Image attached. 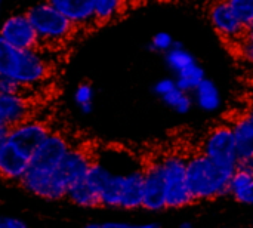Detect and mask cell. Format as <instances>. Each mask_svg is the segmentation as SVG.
Listing matches in <instances>:
<instances>
[{
	"mask_svg": "<svg viewBox=\"0 0 253 228\" xmlns=\"http://www.w3.org/2000/svg\"><path fill=\"white\" fill-rule=\"evenodd\" d=\"M50 132L44 122L33 117L10 128L0 150V178L19 184L30 168L33 154Z\"/></svg>",
	"mask_w": 253,
	"mask_h": 228,
	"instance_id": "6da1fadb",
	"label": "cell"
},
{
	"mask_svg": "<svg viewBox=\"0 0 253 228\" xmlns=\"http://www.w3.org/2000/svg\"><path fill=\"white\" fill-rule=\"evenodd\" d=\"M50 74L42 49H16L0 39V76L9 77L22 88L40 85Z\"/></svg>",
	"mask_w": 253,
	"mask_h": 228,
	"instance_id": "7a4b0ae2",
	"label": "cell"
},
{
	"mask_svg": "<svg viewBox=\"0 0 253 228\" xmlns=\"http://www.w3.org/2000/svg\"><path fill=\"white\" fill-rule=\"evenodd\" d=\"M231 175L202 153L187 159V184L194 202L230 194Z\"/></svg>",
	"mask_w": 253,
	"mask_h": 228,
	"instance_id": "3957f363",
	"label": "cell"
},
{
	"mask_svg": "<svg viewBox=\"0 0 253 228\" xmlns=\"http://www.w3.org/2000/svg\"><path fill=\"white\" fill-rule=\"evenodd\" d=\"M25 15L39 36L42 49L44 46H58L64 43L76 31V27L49 1H40L30 6L25 10Z\"/></svg>",
	"mask_w": 253,
	"mask_h": 228,
	"instance_id": "277c9868",
	"label": "cell"
},
{
	"mask_svg": "<svg viewBox=\"0 0 253 228\" xmlns=\"http://www.w3.org/2000/svg\"><path fill=\"white\" fill-rule=\"evenodd\" d=\"M166 208L179 209L194 202L187 184V159L178 154H169L162 160Z\"/></svg>",
	"mask_w": 253,
	"mask_h": 228,
	"instance_id": "5b68a950",
	"label": "cell"
},
{
	"mask_svg": "<svg viewBox=\"0 0 253 228\" xmlns=\"http://www.w3.org/2000/svg\"><path fill=\"white\" fill-rule=\"evenodd\" d=\"M19 187L28 194L47 202H59L67 199L68 182L61 169H40L30 166Z\"/></svg>",
	"mask_w": 253,
	"mask_h": 228,
	"instance_id": "8992f818",
	"label": "cell"
},
{
	"mask_svg": "<svg viewBox=\"0 0 253 228\" xmlns=\"http://www.w3.org/2000/svg\"><path fill=\"white\" fill-rule=\"evenodd\" d=\"M200 153L230 174L239 169L240 156L231 126L221 125L211 131L202 144Z\"/></svg>",
	"mask_w": 253,
	"mask_h": 228,
	"instance_id": "52a82bcc",
	"label": "cell"
},
{
	"mask_svg": "<svg viewBox=\"0 0 253 228\" xmlns=\"http://www.w3.org/2000/svg\"><path fill=\"white\" fill-rule=\"evenodd\" d=\"M0 39L16 49H42L39 36L25 12L10 13L1 21Z\"/></svg>",
	"mask_w": 253,
	"mask_h": 228,
	"instance_id": "ba28073f",
	"label": "cell"
},
{
	"mask_svg": "<svg viewBox=\"0 0 253 228\" xmlns=\"http://www.w3.org/2000/svg\"><path fill=\"white\" fill-rule=\"evenodd\" d=\"M209 19L215 31L227 42L239 46L248 33V28L236 16L230 1L213 3L209 9Z\"/></svg>",
	"mask_w": 253,
	"mask_h": 228,
	"instance_id": "9c48e42d",
	"label": "cell"
},
{
	"mask_svg": "<svg viewBox=\"0 0 253 228\" xmlns=\"http://www.w3.org/2000/svg\"><path fill=\"white\" fill-rule=\"evenodd\" d=\"M73 147L68 139L58 132H50L33 154L30 166L40 169H59Z\"/></svg>",
	"mask_w": 253,
	"mask_h": 228,
	"instance_id": "30bf717a",
	"label": "cell"
},
{
	"mask_svg": "<svg viewBox=\"0 0 253 228\" xmlns=\"http://www.w3.org/2000/svg\"><path fill=\"white\" fill-rule=\"evenodd\" d=\"M142 208L150 212H160L166 209V193L162 162L156 160L144 169V200Z\"/></svg>",
	"mask_w": 253,
	"mask_h": 228,
	"instance_id": "8fae6325",
	"label": "cell"
},
{
	"mask_svg": "<svg viewBox=\"0 0 253 228\" xmlns=\"http://www.w3.org/2000/svg\"><path fill=\"white\" fill-rule=\"evenodd\" d=\"M31 119V105L24 93L0 95V125L7 129Z\"/></svg>",
	"mask_w": 253,
	"mask_h": 228,
	"instance_id": "7c38bea8",
	"label": "cell"
},
{
	"mask_svg": "<svg viewBox=\"0 0 253 228\" xmlns=\"http://www.w3.org/2000/svg\"><path fill=\"white\" fill-rule=\"evenodd\" d=\"M49 3L76 28L96 24L93 15V0H49Z\"/></svg>",
	"mask_w": 253,
	"mask_h": 228,
	"instance_id": "4fadbf2b",
	"label": "cell"
},
{
	"mask_svg": "<svg viewBox=\"0 0 253 228\" xmlns=\"http://www.w3.org/2000/svg\"><path fill=\"white\" fill-rule=\"evenodd\" d=\"M93 163L92 154L84 148H71L64 162L61 163L59 169L67 180L68 185H73L79 181L86 180L87 172ZM70 188V187H68Z\"/></svg>",
	"mask_w": 253,
	"mask_h": 228,
	"instance_id": "5bb4252c",
	"label": "cell"
},
{
	"mask_svg": "<svg viewBox=\"0 0 253 228\" xmlns=\"http://www.w3.org/2000/svg\"><path fill=\"white\" fill-rule=\"evenodd\" d=\"M194 105L206 113H215L222 105L221 92L216 83L211 79H205L191 93Z\"/></svg>",
	"mask_w": 253,
	"mask_h": 228,
	"instance_id": "9a60e30c",
	"label": "cell"
},
{
	"mask_svg": "<svg viewBox=\"0 0 253 228\" xmlns=\"http://www.w3.org/2000/svg\"><path fill=\"white\" fill-rule=\"evenodd\" d=\"M67 200L73 203L74 206H79L83 209H95L101 206L96 190L86 180L70 185L67 191Z\"/></svg>",
	"mask_w": 253,
	"mask_h": 228,
	"instance_id": "2e32d148",
	"label": "cell"
},
{
	"mask_svg": "<svg viewBox=\"0 0 253 228\" xmlns=\"http://www.w3.org/2000/svg\"><path fill=\"white\" fill-rule=\"evenodd\" d=\"M240 159L253 154V119L246 113L231 126Z\"/></svg>",
	"mask_w": 253,
	"mask_h": 228,
	"instance_id": "e0dca14e",
	"label": "cell"
},
{
	"mask_svg": "<svg viewBox=\"0 0 253 228\" xmlns=\"http://www.w3.org/2000/svg\"><path fill=\"white\" fill-rule=\"evenodd\" d=\"M165 62H166L168 68L176 76L181 71L197 64V59L188 49H185L182 46V43L176 42L175 46L168 53H165Z\"/></svg>",
	"mask_w": 253,
	"mask_h": 228,
	"instance_id": "ac0fdd59",
	"label": "cell"
},
{
	"mask_svg": "<svg viewBox=\"0 0 253 228\" xmlns=\"http://www.w3.org/2000/svg\"><path fill=\"white\" fill-rule=\"evenodd\" d=\"M125 4L119 0H93V15L96 24H105L123 13Z\"/></svg>",
	"mask_w": 253,
	"mask_h": 228,
	"instance_id": "d6986e66",
	"label": "cell"
},
{
	"mask_svg": "<svg viewBox=\"0 0 253 228\" xmlns=\"http://www.w3.org/2000/svg\"><path fill=\"white\" fill-rule=\"evenodd\" d=\"M173 79L176 82V86L181 91H184L187 93H193L194 89L206 79V74H205V70L202 68V65L197 62V64L191 65L190 68L176 74Z\"/></svg>",
	"mask_w": 253,
	"mask_h": 228,
	"instance_id": "ffe728a7",
	"label": "cell"
},
{
	"mask_svg": "<svg viewBox=\"0 0 253 228\" xmlns=\"http://www.w3.org/2000/svg\"><path fill=\"white\" fill-rule=\"evenodd\" d=\"M162 101L169 108H172L175 113H179V114H187L193 108V105H194L191 93H187V92L181 91L178 86L175 89H172L169 93H166L162 98Z\"/></svg>",
	"mask_w": 253,
	"mask_h": 228,
	"instance_id": "44dd1931",
	"label": "cell"
},
{
	"mask_svg": "<svg viewBox=\"0 0 253 228\" xmlns=\"http://www.w3.org/2000/svg\"><path fill=\"white\" fill-rule=\"evenodd\" d=\"M73 98H74V102L82 114H90L93 110V98H95L93 85L89 82L79 83L74 91Z\"/></svg>",
	"mask_w": 253,
	"mask_h": 228,
	"instance_id": "7402d4cb",
	"label": "cell"
},
{
	"mask_svg": "<svg viewBox=\"0 0 253 228\" xmlns=\"http://www.w3.org/2000/svg\"><path fill=\"white\" fill-rule=\"evenodd\" d=\"M230 4L240 19V22L249 30L253 27V0H230Z\"/></svg>",
	"mask_w": 253,
	"mask_h": 228,
	"instance_id": "603a6c76",
	"label": "cell"
},
{
	"mask_svg": "<svg viewBox=\"0 0 253 228\" xmlns=\"http://www.w3.org/2000/svg\"><path fill=\"white\" fill-rule=\"evenodd\" d=\"M253 175L242 171V169H237L233 175H231V180H230V194L237 199L248 187L249 184L252 182Z\"/></svg>",
	"mask_w": 253,
	"mask_h": 228,
	"instance_id": "cb8c5ba5",
	"label": "cell"
},
{
	"mask_svg": "<svg viewBox=\"0 0 253 228\" xmlns=\"http://www.w3.org/2000/svg\"><path fill=\"white\" fill-rule=\"evenodd\" d=\"M175 39L166 33V31H160V33H156L150 43H148V49L153 50V52H162V53H168L173 46H175Z\"/></svg>",
	"mask_w": 253,
	"mask_h": 228,
	"instance_id": "d4e9b609",
	"label": "cell"
},
{
	"mask_svg": "<svg viewBox=\"0 0 253 228\" xmlns=\"http://www.w3.org/2000/svg\"><path fill=\"white\" fill-rule=\"evenodd\" d=\"M83 228H160L157 223H125V221H102L87 223Z\"/></svg>",
	"mask_w": 253,
	"mask_h": 228,
	"instance_id": "484cf974",
	"label": "cell"
},
{
	"mask_svg": "<svg viewBox=\"0 0 253 228\" xmlns=\"http://www.w3.org/2000/svg\"><path fill=\"white\" fill-rule=\"evenodd\" d=\"M237 47H239V50H240L242 58H243L251 67H253V27L248 30L245 40H243Z\"/></svg>",
	"mask_w": 253,
	"mask_h": 228,
	"instance_id": "4316f807",
	"label": "cell"
},
{
	"mask_svg": "<svg viewBox=\"0 0 253 228\" xmlns=\"http://www.w3.org/2000/svg\"><path fill=\"white\" fill-rule=\"evenodd\" d=\"M25 88H22L15 80L0 76V95H12V93H24Z\"/></svg>",
	"mask_w": 253,
	"mask_h": 228,
	"instance_id": "83f0119b",
	"label": "cell"
},
{
	"mask_svg": "<svg viewBox=\"0 0 253 228\" xmlns=\"http://www.w3.org/2000/svg\"><path fill=\"white\" fill-rule=\"evenodd\" d=\"M175 88H176V82H175L173 77H163V79H160L159 82L154 83L153 92H154L157 96L163 98L166 93H169V92H170L172 89H175Z\"/></svg>",
	"mask_w": 253,
	"mask_h": 228,
	"instance_id": "f1b7e54d",
	"label": "cell"
},
{
	"mask_svg": "<svg viewBox=\"0 0 253 228\" xmlns=\"http://www.w3.org/2000/svg\"><path fill=\"white\" fill-rule=\"evenodd\" d=\"M0 228H30L28 224L13 215H0Z\"/></svg>",
	"mask_w": 253,
	"mask_h": 228,
	"instance_id": "f546056e",
	"label": "cell"
},
{
	"mask_svg": "<svg viewBox=\"0 0 253 228\" xmlns=\"http://www.w3.org/2000/svg\"><path fill=\"white\" fill-rule=\"evenodd\" d=\"M237 202H240L242 205H248V206H253V180L249 184V187L236 199Z\"/></svg>",
	"mask_w": 253,
	"mask_h": 228,
	"instance_id": "4dcf8cb0",
	"label": "cell"
},
{
	"mask_svg": "<svg viewBox=\"0 0 253 228\" xmlns=\"http://www.w3.org/2000/svg\"><path fill=\"white\" fill-rule=\"evenodd\" d=\"M239 169H242V171H245V172H248V174L253 175V154L248 156V157H245V159H240Z\"/></svg>",
	"mask_w": 253,
	"mask_h": 228,
	"instance_id": "1f68e13d",
	"label": "cell"
},
{
	"mask_svg": "<svg viewBox=\"0 0 253 228\" xmlns=\"http://www.w3.org/2000/svg\"><path fill=\"white\" fill-rule=\"evenodd\" d=\"M7 134H9V129L6 126H3V125H0V150H1V147H3V144H4V141L7 138Z\"/></svg>",
	"mask_w": 253,
	"mask_h": 228,
	"instance_id": "d6a6232c",
	"label": "cell"
},
{
	"mask_svg": "<svg viewBox=\"0 0 253 228\" xmlns=\"http://www.w3.org/2000/svg\"><path fill=\"white\" fill-rule=\"evenodd\" d=\"M179 228H194V226L190 221H184L182 224H179Z\"/></svg>",
	"mask_w": 253,
	"mask_h": 228,
	"instance_id": "836d02e7",
	"label": "cell"
},
{
	"mask_svg": "<svg viewBox=\"0 0 253 228\" xmlns=\"http://www.w3.org/2000/svg\"><path fill=\"white\" fill-rule=\"evenodd\" d=\"M248 114H249V116H251V117H252V119H253V105H252V107H251V108H249Z\"/></svg>",
	"mask_w": 253,
	"mask_h": 228,
	"instance_id": "e575fe53",
	"label": "cell"
},
{
	"mask_svg": "<svg viewBox=\"0 0 253 228\" xmlns=\"http://www.w3.org/2000/svg\"><path fill=\"white\" fill-rule=\"evenodd\" d=\"M1 9H3V3H1V0H0V13H1Z\"/></svg>",
	"mask_w": 253,
	"mask_h": 228,
	"instance_id": "d590c367",
	"label": "cell"
},
{
	"mask_svg": "<svg viewBox=\"0 0 253 228\" xmlns=\"http://www.w3.org/2000/svg\"><path fill=\"white\" fill-rule=\"evenodd\" d=\"M0 203H1V202H0Z\"/></svg>",
	"mask_w": 253,
	"mask_h": 228,
	"instance_id": "8d00e7d4",
	"label": "cell"
}]
</instances>
